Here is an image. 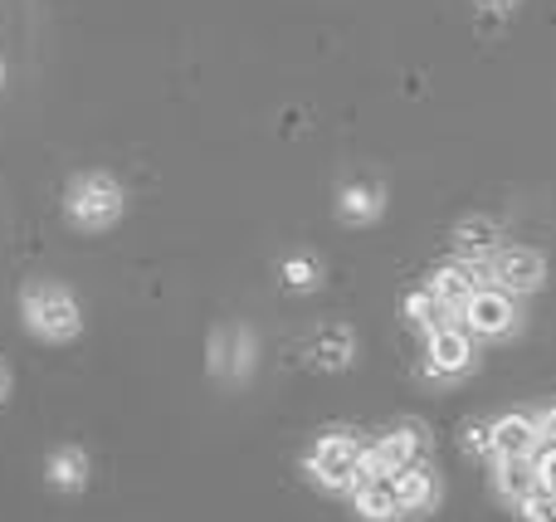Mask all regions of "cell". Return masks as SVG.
<instances>
[{
  "mask_svg": "<svg viewBox=\"0 0 556 522\" xmlns=\"http://www.w3.org/2000/svg\"><path fill=\"white\" fill-rule=\"evenodd\" d=\"M473 361H479V347H473V338L459 322L425 338V377L454 381V377H464V371H473Z\"/></svg>",
  "mask_w": 556,
  "mask_h": 522,
  "instance_id": "cell-7",
  "label": "cell"
},
{
  "mask_svg": "<svg viewBox=\"0 0 556 522\" xmlns=\"http://www.w3.org/2000/svg\"><path fill=\"white\" fill-rule=\"evenodd\" d=\"M5 396H10V367L0 361V400H5Z\"/></svg>",
  "mask_w": 556,
  "mask_h": 522,
  "instance_id": "cell-24",
  "label": "cell"
},
{
  "mask_svg": "<svg viewBox=\"0 0 556 522\" xmlns=\"http://www.w3.org/2000/svg\"><path fill=\"white\" fill-rule=\"evenodd\" d=\"M483 279H489V273H483L479 264H469V259H450V264H440V269L430 273V283H425V289H430L450 313H464V303H469L473 293L483 289Z\"/></svg>",
  "mask_w": 556,
  "mask_h": 522,
  "instance_id": "cell-9",
  "label": "cell"
},
{
  "mask_svg": "<svg viewBox=\"0 0 556 522\" xmlns=\"http://www.w3.org/2000/svg\"><path fill=\"white\" fill-rule=\"evenodd\" d=\"M547 518H552V522H556V498H552V504H547Z\"/></svg>",
  "mask_w": 556,
  "mask_h": 522,
  "instance_id": "cell-25",
  "label": "cell"
},
{
  "mask_svg": "<svg viewBox=\"0 0 556 522\" xmlns=\"http://www.w3.org/2000/svg\"><path fill=\"white\" fill-rule=\"evenodd\" d=\"M489 440H493V459H538V449H542L538 420L522 416V410L489 420Z\"/></svg>",
  "mask_w": 556,
  "mask_h": 522,
  "instance_id": "cell-10",
  "label": "cell"
},
{
  "mask_svg": "<svg viewBox=\"0 0 556 522\" xmlns=\"http://www.w3.org/2000/svg\"><path fill=\"white\" fill-rule=\"evenodd\" d=\"M381 211H386V195H381V186H371V181H352L337 195V215H342L346 225H371Z\"/></svg>",
  "mask_w": 556,
  "mask_h": 522,
  "instance_id": "cell-17",
  "label": "cell"
},
{
  "mask_svg": "<svg viewBox=\"0 0 556 522\" xmlns=\"http://www.w3.org/2000/svg\"><path fill=\"white\" fill-rule=\"evenodd\" d=\"M307 357H313L317 371H346L356 357V338L352 328H342V322H327V328L313 332V342H307Z\"/></svg>",
  "mask_w": 556,
  "mask_h": 522,
  "instance_id": "cell-13",
  "label": "cell"
},
{
  "mask_svg": "<svg viewBox=\"0 0 556 522\" xmlns=\"http://www.w3.org/2000/svg\"><path fill=\"white\" fill-rule=\"evenodd\" d=\"M532 469H538V494L552 504L556 498V445H542L538 459H532Z\"/></svg>",
  "mask_w": 556,
  "mask_h": 522,
  "instance_id": "cell-20",
  "label": "cell"
},
{
  "mask_svg": "<svg viewBox=\"0 0 556 522\" xmlns=\"http://www.w3.org/2000/svg\"><path fill=\"white\" fill-rule=\"evenodd\" d=\"M20 313H25L29 332L45 342H68V338H78V328H84L78 303L64 283H29L25 298H20Z\"/></svg>",
  "mask_w": 556,
  "mask_h": 522,
  "instance_id": "cell-2",
  "label": "cell"
},
{
  "mask_svg": "<svg viewBox=\"0 0 556 522\" xmlns=\"http://www.w3.org/2000/svg\"><path fill=\"white\" fill-rule=\"evenodd\" d=\"M362 455H366V445L352 430H327V435H317L313 449H307V479H313L317 488H327V494H352Z\"/></svg>",
  "mask_w": 556,
  "mask_h": 522,
  "instance_id": "cell-1",
  "label": "cell"
},
{
  "mask_svg": "<svg viewBox=\"0 0 556 522\" xmlns=\"http://www.w3.org/2000/svg\"><path fill=\"white\" fill-rule=\"evenodd\" d=\"M454 250H459V259H469L483 269V264L503 250V230L489 220V215H464V220L454 225Z\"/></svg>",
  "mask_w": 556,
  "mask_h": 522,
  "instance_id": "cell-12",
  "label": "cell"
},
{
  "mask_svg": "<svg viewBox=\"0 0 556 522\" xmlns=\"http://www.w3.org/2000/svg\"><path fill=\"white\" fill-rule=\"evenodd\" d=\"M493 488H498L508 504H532L538 494V469H532V459H493Z\"/></svg>",
  "mask_w": 556,
  "mask_h": 522,
  "instance_id": "cell-14",
  "label": "cell"
},
{
  "mask_svg": "<svg viewBox=\"0 0 556 522\" xmlns=\"http://www.w3.org/2000/svg\"><path fill=\"white\" fill-rule=\"evenodd\" d=\"M401 313H405V322H410V328H420L425 338H430V332H440V328H454V322H459V313H450L444 308L440 298H434L430 289H410L401 298Z\"/></svg>",
  "mask_w": 556,
  "mask_h": 522,
  "instance_id": "cell-15",
  "label": "cell"
},
{
  "mask_svg": "<svg viewBox=\"0 0 556 522\" xmlns=\"http://www.w3.org/2000/svg\"><path fill=\"white\" fill-rule=\"evenodd\" d=\"M0 84H5V64H0Z\"/></svg>",
  "mask_w": 556,
  "mask_h": 522,
  "instance_id": "cell-26",
  "label": "cell"
},
{
  "mask_svg": "<svg viewBox=\"0 0 556 522\" xmlns=\"http://www.w3.org/2000/svg\"><path fill=\"white\" fill-rule=\"evenodd\" d=\"M425 449H430V435H425V425H395V430H386V435L376 440V445H366L362 469H356V484L395 479L401 469L420 464Z\"/></svg>",
  "mask_w": 556,
  "mask_h": 522,
  "instance_id": "cell-3",
  "label": "cell"
},
{
  "mask_svg": "<svg viewBox=\"0 0 556 522\" xmlns=\"http://www.w3.org/2000/svg\"><path fill=\"white\" fill-rule=\"evenodd\" d=\"M479 5H483V10H513L518 0H479Z\"/></svg>",
  "mask_w": 556,
  "mask_h": 522,
  "instance_id": "cell-23",
  "label": "cell"
},
{
  "mask_svg": "<svg viewBox=\"0 0 556 522\" xmlns=\"http://www.w3.org/2000/svg\"><path fill=\"white\" fill-rule=\"evenodd\" d=\"M532 420H538V435H542V445H556V400H552V406H542Z\"/></svg>",
  "mask_w": 556,
  "mask_h": 522,
  "instance_id": "cell-22",
  "label": "cell"
},
{
  "mask_svg": "<svg viewBox=\"0 0 556 522\" xmlns=\"http://www.w3.org/2000/svg\"><path fill=\"white\" fill-rule=\"evenodd\" d=\"M391 488H395V504H401V518L434 513V508H440V498H444L440 474H434L425 459H420V464H410V469H401V474L391 479Z\"/></svg>",
  "mask_w": 556,
  "mask_h": 522,
  "instance_id": "cell-8",
  "label": "cell"
},
{
  "mask_svg": "<svg viewBox=\"0 0 556 522\" xmlns=\"http://www.w3.org/2000/svg\"><path fill=\"white\" fill-rule=\"evenodd\" d=\"M317 279H323V269H317L313 254H293V259L283 264V283H288V289L307 293V289H317Z\"/></svg>",
  "mask_w": 556,
  "mask_h": 522,
  "instance_id": "cell-19",
  "label": "cell"
},
{
  "mask_svg": "<svg viewBox=\"0 0 556 522\" xmlns=\"http://www.w3.org/2000/svg\"><path fill=\"white\" fill-rule=\"evenodd\" d=\"M68 220L84 225V230H108V225L123 215V186L103 171H88L68 186Z\"/></svg>",
  "mask_w": 556,
  "mask_h": 522,
  "instance_id": "cell-5",
  "label": "cell"
},
{
  "mask_svg": "<svg viewBox=\"0 0 556 522\" xmlns=\"http://www.w3.org/2000/svg\"><path fill=\"white\" fill-rule=\"evenodd\" d=\"M522 322V308L513 293H503L498 283H483L459 313V328L469 332L473 342H498V338H513Z\"/></svg>",
  "mask_w": 556,
  "mask_h": 522,
  "instance_id": "cell-4",
  "label": "cell"
},
{
  "mask_svg": "<svg viewBox=\"0 0 556 522\" xmlns=\"http://www.w3.org/2000/svg\"><path fill=\"white\" fill-rule=\"evenodd\" d=\"M464 449H469V455H479V459H489V464H493V440H489V420H473V425L464 430Z\"/></svg>",
  "mask_w": 556,
  "mask_h": 522,
  "instance_id": "cell-21",
  "label": "cell"
},
{
  "mask_svg": "<svg viewBox=\"0 0 556 522\" xmlns=\"http://www.w3.org/2000/svg\"><path fill=\"white\" fill-rule=\"evenodd\" d=\"M483 273H489L503 293L528 298V293H538L542 283H547V259H542L538 250H528V244H503V250L483 264Z\"/></svg>",
  "mask_w": 556,
  "mask_h": 522,
  "instance_id": "cell-6",
  "label": "cell"
},
{
  "mask_svg": "<svg viewBox=\"0 0 556 522\" xmlns=\"http://www.w3.org/2000/svg\"><path fill=\"white\" fill-rule=\"evenodd\" d=\"M211 371L225 381H244L254 371V332L250 328H220L211 338Z\"/></svg>",
  "mask_w": 556,
  "mask_h": 522,
  "instance_id": "cell-11",
  "label": "cell"
},
{
  "mask_svg": "<svg viewBox=\"0 0 556 522\" xmlns=\"http://www.w3.org/2000/svg\"><path fill=\"white\" fill-rule=\"evenodd\" d=\"M352 508L362 522H401V504H395L391 479H376V484H356L352 488Z\"/></svg>",
  "mask_w": 556,
  "mask_h": 522,
  "instance_id": "cell-16",
  "label": "cell"
},
{
  "mask_svg": "<svg viewBox=\"0 0 556 522\" xmlns=\"http://www.w3.org/2000/svg\"><path fill=\"white\" fill-rule=\"evenodd\" d=\"M49 484L64 488V494H74V488L88 484V455L78 445H64L49 455Z\"/></svg>",
  "mask_w": 556,
  "mask_h": 522,
  "instance_id": "cell-18",
  "label": "cell"
}]
</instances>
